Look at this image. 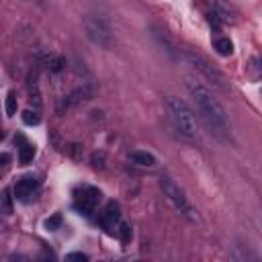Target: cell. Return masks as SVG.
<instances>
[{
  "label": "cell",
  "mask_w": 262,
  "mask_h": 262,
  "mask_svg": "<svg viewBox=\"0 0 262 262\" xmlns=\"http://www.w3.org/2000/svg\"><path fill=\"white\" fill-rule=\"evenodd\" d=\"M15 142H19V162H21V164H29V162H33V158H35V152H37L35 146L29 144L23 136H17Z\"/></svg>",
  "instance_id": "8fae6325"
},
{
  "label": "cell",
  "mask_w": 262,
  "mask_h": 262,
  "mask_svg": "<svg viewBox=\"0 0 262 262\" xmlns=\"http://www.w3.org/2000/svg\"><path fill=\"white\" fill-rule=\"evenodd\" d=\"M166 113L168 119L174 127L176 134L188 142V144H199L201 142V131H199V121H196L192 109L178 96H168L166 98Z\"/></svg>",
  "instance_id": "7a4b0ae2"
},
{
  "label": "cell",
  "mask_w": 262,
  "mask_h": 262,
  "mask_svg": "<svg viewBox=\"0 0 262 262\" xmlns=\"http://www.w3.org/2000/svg\"><path fill=\"white\" fill-rule=\"evenodd\" d=\"M213 47H215V51H217L219 55H223V57H227V55L234 53V43L229 41V37H217V39L213 41Z\"/></svg>",
  "instance_id": "4fadbf2b"
},
{
  "label": "cell",
  "mask_w": 262,
  "mask_h": 262,
  "mask_svg": "<svg viewBox=\"0 0 262 262\" xmlns=\"http://www.w3.org/2000/svg\"><path fill=\"white\" fill-rule=\"evenodd\" d=\"M39 184H41L39 178L33 176V174L21 176V178L15 182V186H13L15 199L21 201V203H31V201L37 196V192H39Z\"/></svg>",
  "instance_id": "ba28073f"
},
{
  "label": "cell",
  "mask_w": 262,
  "mask_h": 262,
  "mask_svg": "<svg viewBox=\"0 0 262 262\" xmlns=\"http://www.w3.org/2000/svg\"><path fill=\"white\" fill-rule=\"evenodd\" d=\"M27 3H29V0H27Z\"/></svg>",
  "instance_id": "44dd1931"
},
{
  "label": "cell",
  "mask_w": 262,
  "mask_h": 262,
  "mask_svg": "<svg viewBox=\"0 0 262 262\" xmlns=\"http://www.w3.org/2000/svg\"><path fill=\"white\" fill-rule=\"evenodd\" d=\"M84 31H86V37L98 45V47H105V49H111L115 39H113V31L109 27V23L101 17H94V15H88L84 19Z\"/></svg>",
  "instance_id": "5b68a950"
},
{
  "label": "cell",
  "mask_w": 262,
  "mask_h": 262,
  "mask_svg": "<svg viewBox=\"0 0 262 262\" xmlns=\"http://www.w3.org/2000/svg\"><path fill=\"white\" fill-rule=\"evenodd\" d=\"M66 260H82V262H86L88 256H86L84 252H70L68 256H66Z\"/></svg>",
  "instance_id": "d6986e66"
},
{
  "label": "cell",
  "mask_w": 262,
  "mask_h": 262,
  "mask_svg": "<svg viewBox=\"0 0 262 262\" xmlns=\"http://www.w3.org/2000/svg\"><path fill=\"white\" fill-rule=\"evenodd\" d=\"M0 201H3V213H5V215H11V213H13V196H11V190H9V188L3 190Z\"/></svg>",
  "instance_id": "e0dca14e"
},
{
  "label": "cell",
  "mask_w": 262,
  "mask_h": 262,
  "mask_svg": "<svg viewBox=\"0 0 262 262\" xmlns=\"http://www.w3.org/2000/svg\"><path fill=\"white\" fill-rule=\"evenodd\" d=\"M45 225H47V229H57V227L61 225V215H59V213H55L53 217H49V219L45 221Z\"/></svg>",
  "instance_id": "ac0fdd59"
},
{
  "label": "cell",
  "mask_w": 262,
  "mask_h": 262,
  "mask_svg": "<svg viewBox=\"0 0 262 262\" xmlns=\"http://www.w3.org/2000/svg\"><path fill=\"white\" fill-rule=\"evenodd\" d=\"M129 160H131V164H136V166H140V168H152V166H156V156L150 154V152H144V150L131 152Z\"/></svg>",
  "instance_id": "30bf717a"
},
{
  "label": "cell",
  "mask_w": 262,
  "mask_h": 262,
  "mask_svg": "<svg viewBox=\"0 0 262 262\" xmlns=\"http://www.w3.org/2000/svg\"><path fill=\"white\" fill-rule=\"evenodd\" d=\"M186 90L192 98V103L199 111L203 123L207 125V129L219 140L225 144H232V123H229L227 111L223 109V105L215 98V94L211 92V88L207 84H203L201 80H196L192 76L184 78Z\"/></svg>",
  "instance_id": "6da1fadb"
},
{
  "label": "cell",
  "mask_w": 262,
  "mask_h": 262,
  "mask_svg": "<svg viewBox=\"0 0 262 262\" xmlns=\"http://www.w3.org/2000/svg\"><path fill=\"white\" fill-rule=\"evenodd\" d=\"M209 5V23L219 29L221 25H234L238 23V9L229 0H207Z\"/></svg>",
  "instance_id": "8992f818"
},
{
  "label": "cell",
  "mask_w": 262,
  "mask_h": 262,
  "mask_svg": "<svg viewBox=\"0 0 262 262\" xmlns=\"http://www.w3.org/2000/svg\"><path fill=\"white\" fill-rule=\"evenodd\" d=\"M119 223H121V209H119V205L115 201H109L105 205V209L98 213V225H101L107 234L115 236Z\"/></svg>",
  "instance_id": "9c48e42d"
},
{
  "label": "cell",
  "mask_w": 262,
  "mask_h": 262,
  "mask_svg": "<svg viewBox=\"0 0 262 262\" xmlns=\"http://www.w3.org/2000/svg\"><path fill=\"white\" fill-rule=\"evenodd\" d=\"M3 166H5V168L9 166V154H3Z\"/></svg>",
  "instance_id": "ffe728a7"
},
{
  "label": "cell",
  "mask_w": 262,
  "mask_h": 262,
  "mask_svg": "<svg viewBox=\"0 0 262 262\" xmlns=\"http://www.w3.org/2000/svg\"><path fill=\"white\" fill-rule=\"evenodd\" d=\"M43 66L51 72V74H59L63 68H66V57L61 55H55V53H49V55H43L41 57Z\"/></svg>",
  "instance_id": "7c38bea8"
},
{
  "label": "cell",
  "mask_w": 262,
  "mask_h": 262,
  "mask_svg": "<svg viewBox=\"0 0 262 262\" xmlns=\"http://www.w3.org/2000/svg\"><path fill=\"white\" fill-rule=\"evenodd\" d=\"M123 244H127L129 240H131V236H134V232H131V225L129 223H125V221H121L119 223V227H117V234H115Z\"/></svg>",
  "instance_id": "9a60e30c"
},
{
  "label": "cell",
  "mask_w": 262,
  "mask_h": 262,
  "mask_svg": "<svg viewBox=\"0 0 262 262\" xmlns=\"http://www.w3.org/2000/svg\"><path fill=\"white\" fill-rule=\"evenodd\" d=\"M158 182H160V188H162L164 196L168 199V203L174 207V211H176L178 215H182V217H184L186 221H190V223H196V221H199L196 209H194L192 203L188 201L186 192L180 188V184H178L170 174H162Z\"/></svg>",
  "instance_id": "277c9868"
},
{
  "label": "cell",
  "mask_w": 262,
  "mask_h": 262,
  "mask_svg": "<svg viewBox=\"0 0 262 262\" xmlns=\"http://www.w3.org/2000/svg\"><path fill=\"white\" fill-rule=\"evenodd\" d=\"M101 199H103V192L98 190L96 186H82V188H78L76 190V194H74V207L82 213V215H86V217H90L94 211H96V207H98V203H101Z\"/></svg>",
  "instance_id": "52a82bcc"
},
{
  "label": "cell",
  "mask_w": 262,
  "mask_h": 262,
  "mask_svg": "<svg viewBox=\"0 0 262 262\" xmlns=\"http://www.w3.org/2000/svg\"><path fill=\"white\" fill-rule=\"evenodd\" d=\"M180 57L184 59V63L186 66H190V68L199 74L209 86H213L215 90H219V92H229V80L225 78V74L221 72V70H217L215 66L207 59V57H203L201 53H196V51H192V49H180Z\"/></svg>",
  "instance_id": "3957f363"
},
{
  "label": "cell",
  "mask_w": 262,
  "mask_h": 262,
  "mask_svg": "<svg viewBox=\"0 0 262 262\" xmlns=\"http://www.w3.org/2000/svg\"><path fill=\"white\" fill-rule=\"evenodd\" d=\"M17 92L15 90H11L9 94H7V103H5V111H7V115L9 117H15L17 115Z\"/></svg>",
  "instance_id": "2e32d148"
},
{
  "label": "cell",
  "mask_w": 262,
  "mask_h": 262,
  "mask_svg": "<svg viewBox=\"0 0 262 262\" xmlns=\"http://www.w3.org/2000/svg\"><path fill=\"white\" fill-rule=\"evenodd\" d=\"M23 123L25 125H39L41 123V111L39 109H27L23 113Z\"/></svg>",
  "instance_id": "5bb4252c"
}]
</instances>
